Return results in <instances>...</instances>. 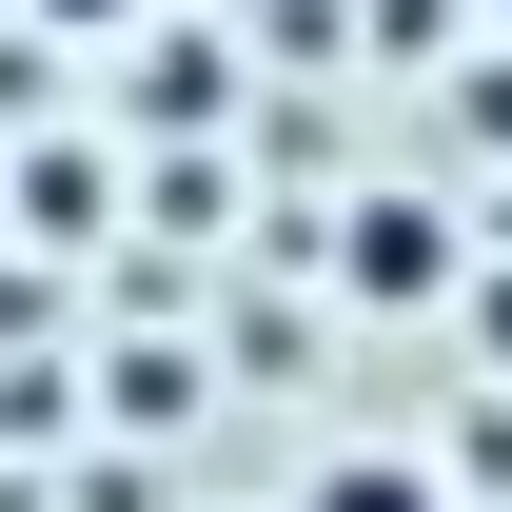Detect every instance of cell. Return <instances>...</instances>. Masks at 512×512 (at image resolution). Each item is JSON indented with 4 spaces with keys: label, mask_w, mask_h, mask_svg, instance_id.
I'll use <instances>...</instances> for the list:
<instances>
[{
    "label": "cell",
    "mask_w": 512,
    "mask_h": 512,
    "mask_svg": "<svg viewBox=\"0 0 512 512\" xmlns=\"http://www.w3.org/2000/svg\"><path fill=\"white\" fill-rule=\"evenodd\" d=\"M335 296L355 316H434L453 296V217L434 197H335Z\"/></svg>",
    "instance_id": "cell-1"
},
{
    "label": "cell",
    "mask_w": 512,
    "mask_h": 512,
    "mask_svg": "<svg viewBox=\"0 0 512 512\" xmlns=\"http://www.w3.org/2000/svg\"><path fill=\"white\" fill-rule=\"evenodd\" d=\"M296 512H453V493H434V473H414V453H335V473H316V493H296Z\"/></svg>",
    "instance_id": "cell-2"
},
{
    "label": "cell",
    "mask_w": 512,
    "mask_h": 512,
    "mask_svg": "<svg viewBox=\"0 0 512 512\" xmlns=\"http://www.w3.org/2000/svg\"><path fill=\"white\" fill-rule=\"evenodd\" d=\"M158 0H20V40H138Z\"/></svg>",
    "instance_id": "cell-3"
},
{
    "label": "cell",
    "mask_w": 512,
    "mask_h": 512,
    "mask_svg": "<svg viewBox=\"0 0 512 512\" xmlns=\"http://www.w3.org/2000/svg\"><path fill=\"white\" fill-rule=\"evenodd\" d=\"M473 138H493V158H512V60H473Z\"/></svg>",
    "instance_id": "cell-4"
},
{
    "label": "cell",
    "mask_w": 512,
    "mask_h": 512,
    "mask_svg": "<svg viewBox=\"0 0 512 512\" xmlns=\"http://www.w3.org/2000/svg\"><path fill=\"white\" fill-rule=\"evenodd\" d=\"M493 20H512V0H493Z\"/></svg>",
    "instance_id": "cell-5"
}]
</instances>
